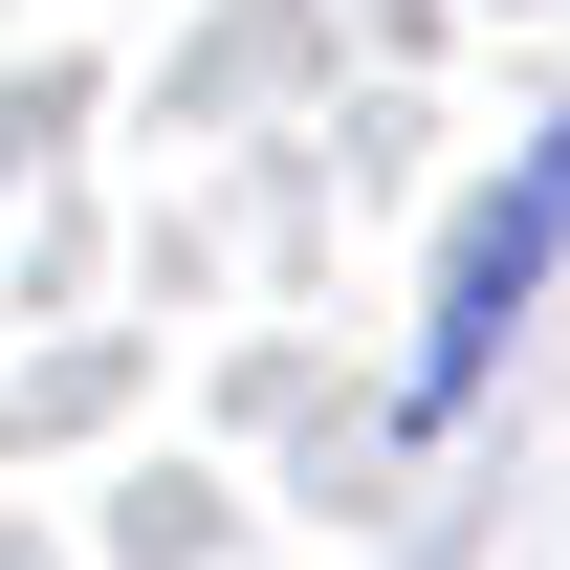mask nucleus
Returning <instances> with one entry per match:
<instances>
[{"label": "nucleus", "instance_id": "f257e3e1", "mask_svg": "<svg viewBox=\"0 0 570 570\" xmlns=\"http://www.w3.org/2000/svg\"><path fill=\"white\" fill-rule=\"evenodd\" d=\"M549 264H570V110L527 154H504L483 198H461V242H439V307H417V373H395V417H483V373H504V330L549 307Z\"/></svg>", "mask_w": 570, "mask_h": 570}]
</instances>
